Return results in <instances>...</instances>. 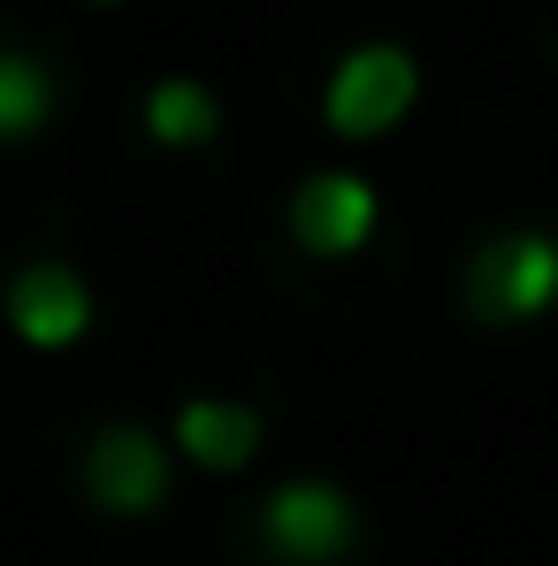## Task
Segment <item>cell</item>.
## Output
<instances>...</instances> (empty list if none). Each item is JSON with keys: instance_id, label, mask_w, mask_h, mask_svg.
I'll return each mask as SVG.
<instances>
[{"instance_id": "3", "label": "cell", "mask_w": 558, "mask_h": 566, "mask_svg": "<svg viewBox=\"0 0 558 566\" xmlns=\"http://www.w3.org/2000/svg\"><path fill=\"white\" fill-rule=\"evenodd\" d=\"M360 536V513L337 482H283L261 505V544L283 566H337Z\"/></svg>"}, {"instance_id": "9", "label": "cell", "mask_w": 558, "mask_h": 566, "mask_svg": "<svg viewBox=\"0 0 558 566\" xmlns=\"http://www.w3.org/2000/svg\"><path fill=\"white\" fill-rule=\"evenodd\" d=\"M146 130H154V146H207L222 130V107H214L207 85H191V77H161L146 93Z\"/></svg>"}, {"instance_id": "2", "label": "cell", "mask_w": 558, "mask_h": 566, "mask_svg": "<svg viewBox=\"0 0 558 566\" xmlns=\"http://www.w3.org/2000/svg\"><path fill=\"white\" fill-rule=\"evenodd\" d=\"M421 99V70L406 46L375 39V46H352L337 70H329V93H322V115L337 138H382L406 107Z\"/></svg>"}, {"instance_id": "1", "label": "cell", "mask_w": 558, "mask_h": 566, "mask_svg": "<svg viewBox=\"0 0 558 566\" xmlns=\"http://www.w3.org/2000/svg\"><path fill=\"white\" fill-rule=\"evenodd\" d=\"M466 306H474V322H497V329L544 322L558 306V238L551 230H505V238H489L466 261Z\"/></svg>"}, {"instance_id": "10", "label": "cell", "mask_w": 558, "mask_h": 566, "mask_svg": "<svg viewBox=\"0 0 558 566\" xmlns=\"http://www.w3.org/2000/svg\"><path fill=\"white\" fill-rule=\"evenodd\" d=\"M93 8H115V0H93Z\"/></svg>"}, {"instance_id": "5", "label": "cell", "mask_w": 558, "mask_h": 566, "mask_svg": "<svg viewBox=\"0 0 558 566\" xmlns=\"http://www.w3.org/2000/svg\"><path fill=\"white\" fill-rule=\"evenodd\" d=\"M85 497H93L99 513H123V521H146V513H161V497H169V452L146 437V429H99L93 444H85Z\"/></svg>"}, {"instance_id": "4", "label": "cell", "mask_w": 558, "mask_h": 566, "mask_svg": "<svg viewBox=\"0 0 558 566\" xmlns=\"http://www.w3.org/2000/svg\"><path fill=\"white\" fill-rule=\"evenodd\" d=\"M291 238H298V253H314V261H352L360 245L375 238V222H382V199H375L368 177H352V169H322V177H306V185L291 191Z\"/></svg>"}, {"instance_id": "7", "label": "cell", "mask_w": 558, "mask_h": 566, "mask_svg": "<svg viewBox=\"0 0 558 566\" xmlns=\"http://www.w3.org/2000/svg\"><path fill=\"white\" fill-rule=\"evenodd\" d=\"M177 444H185L191 468L230 474L261 452V413L253 406H230V398H185L177 406Z\"/></svg>"}, {"instance_id": "8", "label": "cell", "mask_w": 558, "mask_h": 566, "mask_svg": "<svg viewBox=\"0 0 558 566\" xmlns=\"http://www.w3.org/2000/svg\"><path fill=\"white\" fill-rule=\"evenodd\" d=\"M46 115H54V77H46V62L23 54V46H0V146L39 138Z\"/></svg>"}, {"instance_id": "6", "label": "cell", "mask_w": 558, "mask_h": 566, "mask_svg": "<svg viewBox=\"0 0 558 566\" xmlns=\"http://www.w3.org/2000/svg\"><path fill=\"white\" fill-rule=\"evenodd\" d=\"M8 329H15L23 345H39V353L77 345V337L93 329V291H85V276L62 269V261L15 269V283H8Z\"/></svg>"}]
</instances>
